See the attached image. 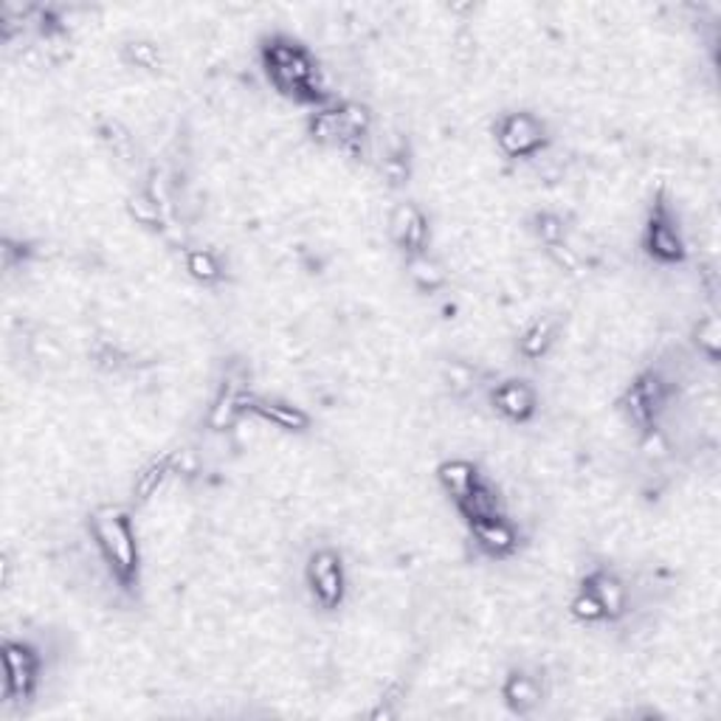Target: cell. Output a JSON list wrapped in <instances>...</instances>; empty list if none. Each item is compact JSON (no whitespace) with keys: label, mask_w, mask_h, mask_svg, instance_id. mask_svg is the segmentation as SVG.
I'll use <instances>...</instances> for the list:
<instances>
[{"label":"cell","mask_w":721,"mask_h":721,"mask_svg":"<svg viewBox=\"0 0 721 721\" xmlns=\"http://www.w3.org/2000/svg\"><path fill=\"white\" fill-rule=\"evenodd\" d=\"M85 533H88L90 547L96 549L116 590L125 592V595H138V590H142V544H138L130 507L116 505V501L94 507L85 519Z\"/></svg>","instance_id":"obj_1"},{"label":"cell","mask_w":721,"mask_h":721,"mask_svg":"<svg viewBox=\"0 0 721 721\" xmlns=\"http://www.w3.org/2000/svg\"><path fill=\"white\" fill-rule=\"evenodd\" d=\"M260 62H263L271 85H274L285 99L304 105V108L311 110L328 108V105L335 101L330 88L324 85L322 74H319L313 55L302 42L293 40V37H265L263 46H260Z\"/></svg>","instance_id":"obj_2"},{"label":"cell","mask_w":721,"mask_h":721,"mask_svg":"<svg viewBox=\"0 0 721 721\" xmlns=\"http://www.w3.org/2000/svg\"><path fill=\"white\" fill-rule=\"evenodd\" d=\"M0 660H3V710L26 713L40 696L42 676H46L42 649L29 637H3Z\"/></svg>","instance_id":"obj_3"},{"label":"cell","mask_w":721,"mask_h":721,"mask_svg":"<svg viewBox=\"0 0 721 721\" xmlns=\"http://www.w3.org/2000/svg\"><path fill=\"white\" fill-rule=\"evenodd\" d=\"M671 400H674V383H671V378L660 367H645L621 392L617 411H621V418L632 429H637L645 437L660 429V420L665 418Z\"/></svg>","instance_id":"obj_4"},{"label":"cell","mask_w":721,"mask_h":721,"mask_svg":"<svg viewBox=\"0 0 721 721\" xmlns=\"http://www.w3.org/2000/svg\"><path fill=\"white\" fill-rule=\"evenodd\" d=\"M643 251L651 263L662 269H676L688 260V240L682 232L680 212L668 192H656L643 226Z\"/></svg>","instance_id":"obj_5"},{"label":"cell","mask_w":721,"mask_h":721,"mask_svg":"<svg viewBox=\"0 0 721 721\" xmlns=\"http://www.w3.org/2000/svg\"><path fill=\"white\" fill-rule=\"evenodd\" d=\"M304 590L311 603L324 614H335L347 601V564L344 553L333 544H319L304 561Z\"/></svg>","instance_id":"obj_6"},{"label":"cell","mask_w":721,"mask_h":721,"mask_svg":"<svg viewBox=\"0 0 721 721\" xmlns=\"http://www.w3.org/2000/svg\"><path fill=\"white\" fill-rule=\"evenodd\" d=\"M494 142L510 162H530L549 144L547 121L533 110H505L494 121Z\"/></svg>","instance_id":"obj_7"},{"label":"cell","mask_w":721,"mask_h":721,"mask_svg":"<svg viewBox=\"0 0 721 721\" xmlns=\"http://www.w3.org/2000/svg\"><path fill=\"white\" fill-rule=\"evenodd\" d=\"M581 586L590 590V595L595 597L597 606L603 612V621L606 623H621L626 621L629 612H632V586L623 578V573H617L614 566L608 564H595L586 569L584 578L578 581Z\"/></svg>","instance_id":"obj_8"},{"label":"cell","mask_w":721,"mask_h":721,"mask_svg":"<svg viewBox=\"0 0 721 721\" xmlns=\"http://www.w3.org/2000/svg\"><path fill=\"white\" fill-rule=\"evenodd\" d=\"M488 403L505 423L527 426L536 420L542 398L527 378H501L488 389Z\"/></svg>","instance_id":"obj_9"},{"label":"cell","mask_w":721,"mask_h":721,"mask_svg":"<svg viewBox=\"0 0 721 721\" xmlns=\"http://www.w3.org/2000/svg\"><path fill=\"white\" fill-rule=\"evenodd\" d=\"M256 392L245 383V378L226 376L217 387L215 398H212L210 411H206V426L217 435H226L243 418H251V403H254Z\"/></svg>","instance_id":"obj_10"},{"label":"cell","mask_w":721,"mask_h":721,"mask_svg":"<svg viewBox=\"0 0 721 721\" xmlns=\"http://www.w3.org/2000/svg\"><path fill=\"white\" fill-rule=\"evenodd\" d=\"M499 696L513 715H519V719L533 715L544 704V696H547L542 671L527 665H513L505 674V680H501Z\"/></svg>","instance_id":"obj_11"},{"label":"cell","mask_w":721,"mask_h":721,"mask_svg":"<svg viewBox=\"0 0 721 721\" xmlns=\"http://www.w3.org/2000/svg\"><path fill=\"white\" fill-rule=\"evenodd\" d=\"M389 237L403 256L426 254L431 245V223L415 203H398L389 217Z\"/></svg>","instance_id":"obj_12"},{"label":"cell","mask_w":721,"mask_h":721,"mask_svg":"<svg viewBox=\"0 0 721 721\" xmlns=\"http://www.w3.org/2000/svg\"><path fill=\"white\" fill-rule=\"evenodd\" d=\"M468 533H471V542L477 544L479 553L494 561H505L519 553V527L507 519V513H496V516H488V519L471 522Z\"/></svg>","instance_id":"obj_13"},{"label":"cell","mask_w":721,"mask_h":721,"mask_svg":"<svg viewBox=\"0 0 721 721\" xmlns=\"http://www.w3.org/2000/svg\"><path fill=\"white\" fill-rule=\"evenodd\" d=\"M251 418L263 420L285 435H308L313 429L311 415L302 406L285 398H269V394H256L254 403H251Z\"/></svg>","instance_id":"obj_14"},{"label":"cell","mask_w":721,"mask_h":721,"mask_svg":"<svg viewBox=\"0 0 721 721\" xmlns=\"http://www.w3.org/2000/svg\"><path fill=\"white\" fill-rule=\"evenodd\" d=\"M175 474V462H173V451L169 454H162V457H153L147 459L142 468L136 471V477H133L130 483V501L136 507L147 505V501H153V496L158 494V490L164 488V483H167L169 477Z\"/></svg>","instance_id":"obj_15"},{"label":"cell","mask_w":721,"mask_h":721,"mask_svg":"<svg viewBox=\"0 0 721 721\" xmlns=\"http://www.w3.org/2000/svg\"><path fill=\"white\" fill-rule=\"evenodd\" d=\"M454 507H457V513L462 516V522L471 525V522L488 519V516H496V513H505V499H501L499 488H496L490 479L483 477L466 496H459V499L454 501Z\"/></svg>","instance_id":"obj_16"},{"label":"cell","mask_w":721,"mask_h":721,"mask_svg":"<svg viewBox=\"0 0 721 721\" xmlns=\"http://www.w3.org/2000/svg\"><path fill=\"white\" fill-rule=\"evenodd\" d=\"M435 474H437V485H440L442 494H446L451 501H457L459 496H466L468 490L483 479V471H479L477 462L466 457L442 459Z\"/></svg>","instance_id":"obj_17"},{"label":"cell","mask_w":721,"mask_h":721,"mask_svg":"<svg viewBox=\"0 0 721 721\" xmlns=\"http://www.w3.org/2000/svg\"><path fill=\"white\" fill-rule=\"evenodd\" d=\"M555 341H558V324L549 316H538L530 324H525V330L516 339V352L525 361H542L553 350Z\"/></svg>","instance_id":"obj_18"},{"label":"cell","mask_w":721,"mask_h":721,"mask_svg":"<svg viewBox=\"0 0 721 721\" xmlns=\"http://www.w3.org/2000/svg\"><path fill=\"white\" fill-rule=\"evenodd\" d=\"M308 136L316 144H322V147L344 149L347 133L344 119H341V101H333L328 108L311 110V116H308Z\"/></svg>","instance_id":"obj_19"},{"label":"cell","mask_w":721,"mask_h":721,"mask_svg":"<svg viewBox=\"0 0 721 721\" xmlns=\"http://www.w3.org/2000/svg\"><path fill=\"white\" fill-rule=\"evenodd\" d=\"M527 228H530L533 237L549 251L566 249V237H569V223L561 212L555 210H536L527 221Z\"/></svg>","instance_id":"obj_20"},{"label":"cell","mask_w":721,"mask_h":721,"mask_svg":"<svg viewBox=\"0 0 721 721\" xmlns=\"http://www.w3.org/2000/svg\"><path fill=\"white\" fill-rule=\"evenodd\" d=\"M406 276H409V282L418 288L420 293H437L440 288H446L448 282L446 269L437 263L429 251H426V254L406 256Z\"/></svg>","instance_id":"obj_21"},{"label":"cell","mask_w":721,"mask_h":721,"mask_svg":"<svg viewBox=\"0 0 721 721\" xmlns=\"http://www.w3.org/2000/svg\"><path fill=\"white\" fill-rule=\"evenodd\" d=\"M186 274L197 282V285H221L223 276H226V269H223V260L212 249H192L186 251L184 256Z\"/></svg>","instance_id":"obj_22"},{"label":"cell","mask_w":721,"mask_h":721,"mask_svg":"<svg viewBox=\"0 0 721 721\" xmlns=\"http://www.w3.org/2000/svg\"><path fill=\"white\" fill-rule=\"evenodd\" d=\"M691 344L693 350L699 352V358H704L708 364H719L721 330H719V316H715V313H704V316H699V322L693 324L691 330Z\"/></svg>","instance_id":"obj_23"},{"label":"cell","mask_w":721,"mask_h":721,"mask_svg":"<svg viewBox=\"0 0 721 721\" xmlns=\"http://www.w3.org/2000/svg\"><path fill=\"white\" fill-rule=\"evenodd\" d=\"M127 215L133 217V223L142 228H149V232H162L164 228V217H167V210L158 206L153 197L147 195L144 189H138L136 195L127 201Z\"/></svg>","instance_id":"obj_24"},{"label":"cell","mask_w":721,"mask_h":721,"mask_svg":"<svg viewBox=\"0 0 721 721\" xmlns=\"http://www.w3.org/2000/svg\"><path fill=\"white\" fill-rule=\"evenodd\" d=\"M121 60L133 71H158L162 68V48L153 40H130L121 48Z\"/></svg>","instance_id":"obj_25"},{"label":"cell","mask_w":721,"mask_h":721,"mask_svg":"<svg viewBox=\"0 0 721 721\" xmlns=\"http://www.w3.org/2000/svg\"><path fill=\"white\" fill-rule=\"evenodd\" d=\"M381 175L387 178L389 186H406L409 184V175H411V167H409V153H406V147H387V153H383L381 158Z\"/></svg>","instance_id":"obj_26"},{"label":"cell","mask_w":721,"mask_h":721,"mask_svg":"<svg viewBox=\"0 0 721 721\" xmlns=\"http://www.w3.org/2000/svg\"><path fill=\"white\" fill-rule=\"evenodd\" d=\"M569 614H573V621L581 623V626H606L597 601L590 595V590L581 584H578V590H575L573 601H569Z\"/></svg>","instance_id":"obj_27"},{"label":"cell","mask_w":721,"mask_h":721,"mask_svg":"<svg viewBox=\"0 0 721 721\" xmlns=\"http://www.w3.org/2000/svg\"><path fill=\"white\" fill-rule=\"evenodd\" d=\"M99 136H101V142L108 144V149L114 153L116 158H121V162H125V158L130 156L133 138H130V133L119 125V121H105V125L99 127Z\"/></svg>","instance_id":"obj_28"}]
</instances>
